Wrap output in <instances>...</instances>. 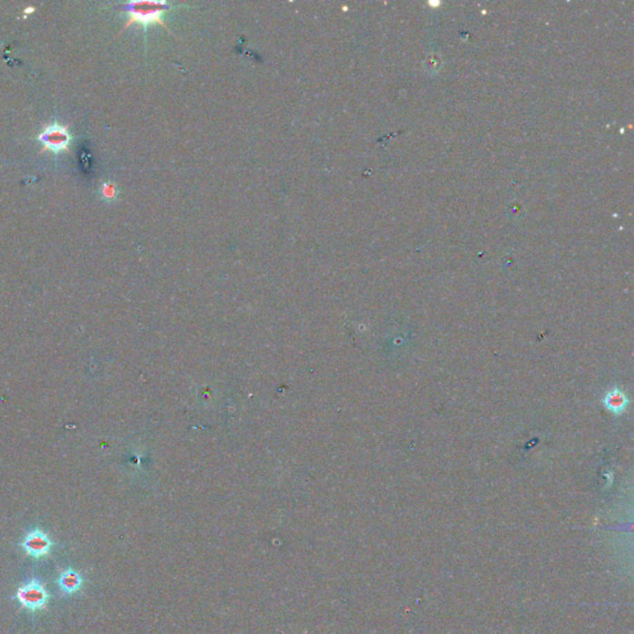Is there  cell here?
I'll list each match as a JSON object with an SVG mask.
<instances>
[{"instance_id":"obj_1","label":"cell","mask_w":634,"mask_h":634,"mask_svg":"<svg viewBox=\"0 0 634 634\" xmlns=\"http://www.w3.org/2000/svg\"><path fill=\"white\" fill-rule=\"evenodd\" d=\"M15 599H18L21 607L35 612L46 607L50 599V593L42 582L32 579L23 586L19 587Z\"/></svg>"},{"instance_id":"obj_2","label":"cell","mask_w":634,"mask_h":634,"mask_svg":"<svg viewBox=\"0 0 634 634\" xmlns=\"http://www.w3.org/2000/svg\"><path fill=\"white\" fill-rule=\"evenodd\" d=\"M166 3H150V1H144V3H131L128 6V12H129V20L126 23V28L132 24L148 25L151 23H159L162 26L166 28L162 20V14L165 9ZM166 30H169L166 28Z\"/></svg>"},{"instance_id":"obj_3","label":"cell","mask_w":634,"mask_h":634,"mask_svg":"<svg viewBox=\"0 0 634 634\" xmlns=\"http://www.w3.org/2000/svg\"><path fill=\"white\" fill-rule=\"evenodd\" d=\"M39 140L44 144V149L41 153L45 151H54V153H61V151H70V142H71V135L67 131V126H48L44 129V132L39 135Z\"/></svg>"},{"instance_id":"obj_4","label":"cell","mask_w":634,"mask_h":634,"mask_svg":"<svg viewBox=\"0 0 634 634\" xmlns=\"http://www.w3.org/2000/svg\"><path fill=\"white\" fill-rule=\"evenodd\" d=\"M54 543L48 538V534L42 532L41 529L36 528L32 532L25 535L21 543V548L24 549L25 554L35 559H42L48 557L52 549Z\"/></svg>"},{"instance_id":"obj_5","label":"cell","mask_w":634,"mask_h":634,"mask_svg":"<svg viewBox=\"0 0 634 634\" xmlns=\"http://www.w3.org/2000/svg\"><path fill=\"white\" fill-rule=\"evenodd\" d=\"M57 585L62 593L72 595V593H78L82 588L84 577L73 568H68L61 573L57 579Z\"/></svg>"},{"instance_id":"obj_6","label":"cell","mask_w":634,"mask_h":634,"mask_svg":"<svg viewBox=\"0 0 634 634\" xmlns=\"http://www.w3.org/2000/svg\"><path fill=\"white\" fill-rule=\"evenodd\" d=\"M607 405L612 409V410H619L624 407L626 404V399L622 394H618V393H612V394L607 396Z\"/></svg>"},{"instance_id":"obj_7","label":"cell","mask_w":634,"mask_h":634,"mask_svg":"<svg viewBox=\"0 0 634 634\" xmlns=\"http://www.w3.org/2000/svg\"><path fill=\"white\" fill-rule=\"evenodd\" d=\"M114 191H115V190H114L113 186L109 185V184H106V185L103 186V193H104L106 198H113Z\"/></svg>"}]
</instances>
